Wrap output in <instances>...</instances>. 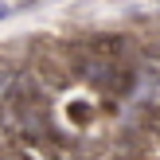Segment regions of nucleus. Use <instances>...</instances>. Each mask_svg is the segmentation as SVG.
<instances>
[{
    "label": "nucleus",
    "instance_id": "1",
    "mask_svg": "<svg viewBox=\"0 0 160 160\" xmlns=\"http://www.w3.org/2000/svg\"><path fill=\"white\" fill-rule=\"evenodd\" d=\"M148 59H152V62H160V43H152V47H148Z\"/></svg>",
    "mask_w": 160,
    "mask_h": 160
}]
</instances>
